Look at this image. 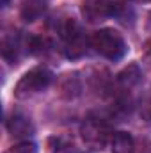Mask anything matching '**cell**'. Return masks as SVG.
Returning <instances> with one entry per match:
<instances>
[{
	"mask_svg": "<svg viewBox=\"0 0 151 153\" xmlns=\"http://www.w3.org/2000/svg\"><path fill=\"white\" fill-rule=\"evenodd\" d=\"M91 45L100 55H103L105 59H110V61H119L126 53L124 38L114 29H101V30L94 32Z\"/></svg>",
	"mask_w": 151,
	"mask_h": 153,
	"instance_id": "cell-1",
	"label": "cell"
},
{
	"mask_svg": "<svg viewBox=\"0 0 151 153\" xmlns=\"http://www.w3.org/2000/svg\"><path fill=\"white\" fill-rule=\"evenodd\" d=\"M52 78H53V75L46 68H34L18 80V84L14 87V96L20 100L30 98L41 91H44L52 84Z\"/></svg>",
	"mask_w": 151,
	"mask_h": 153,
	"instance_id": "cell-2",
	"label": "cell"
},
{
	"mask_svg": "<svg viewBox=\"0 0 151 153\" xmlns=\"http://www.w3.org/2000/svg\"><path fill=\"white\" fill-rule=\"evenodd\" d=\"M62 39H64V52L70 59H78L85 53V46H87V39L84 36L82 29L78 27V23L73 20H68L64 23V27L61 29Z\"/></svg>",
	"mask_w": 151,
	"mask_h": 153,
	"instance_id": "cell-3",
	"label": "cell"
},
{
	"mask_svg": "<svg viewBox=\"0 0 151 153\" xmlns=\"http://www.w3.org/2000/svg\"><path fill=\"white\" fill-rule=\"evenodd\" d=\"M80 134H82V141H84L91 150L101 152L103 146L107 144L109 130H107L105 123H103L101 119H98V117H87V119L82 123Z\"/></svg>",
	"mask_w": 151,
	"mask_h": 153,
	"instance_id": "cell-4",
	"label": "cell"
},
{
	"mask_svg": "<svg viewBox=\"0 0 151 153\" xmlns=\"http://www.w3.org/2000/svg\"><path fill=\"white\" fill-rule=\"evenodd\" d=\"M115 4L112 0H84L82 2V14L89 23L103 22L105 18L114 16Z\"/></svg>",
	"mask_w": 151,
	"mask_h": 153,
	"instance_id": "cell-5",
	"label": "cell"
},
{
	"mask_svg": "<svg viewBox=\"0 0 151 153\" xmlns=\"http://www.w3.org/2000/svg\"><path fill=\"white\" fill-rule=\"evenodd\" d=\"M48 9V0H27L21 7V18L25 22L39 20Z\"/></svg>",
	"mask_w": 151,
	"mask_h": 153,
	"instance_id": "cell-6",
	"label": "cell"
},
{
	"mask_svg": "<svg viewBox=\"0 0 151 153\" xmlns=\"http://www.w3.org/2000/svg\"><path fill=\"white\" fill-rule=\"evenodd\" d=\"M7 128L13 135L16 137H21V135H29L32 132V125L30 121L21 114H14L9 121H7Z\"/></svg>",
	"mask_w": 151,
	"mask_h": 153,
	"instance_id": "cell-7",
	"label": "cell"
},
{
	"mask_svg": "<svg viewBox=\"0 0 151 153\" xmlns=\"http://www.w3.org/2000/svg\"><path fill=\"white\" fill-rule=\"evenodd\" d=\"M112 153H135L133 137L126 132H117L112 139Z\"/></svg>",
	"mask_w": 151,
	"mask_h": 153,
	"instance_id": "cell-8",
	"label": "cell"
},
{
	"mask_svg": "<svg viewBox=\"0 0 151 153\" xmlns=\"http://www.w3.org/2000/svg\"><path fill=\"white\" fill-rule=\"evenodd\" d=\"M117 80H119V84H121L123 87L130 89V87H133V85L141 80V71H139V68H137L135 64H130L126 70H123V71L119 73Z\"/></svg>",
	"mask_w": 151,
	"mask_h": 153,
	"instance_id": "cell-9",
	"label": "cell"
},
{
	"mask_svg": "<svg viewBox=\"0 0 151 153\" xmlns=\"http://www.w3.org/2000/svg\"><path fill=\"white\" fill-rule=\"evenodd\" d=\"M61 89H62L64 96H68V98H75L76 94L80 93V80L76 78L75 73H73V75H66L64 76V80H62Z\"/></svg>",
	"mask_w": 151,
	"mask_h": 153,
	"instance_id": "cell-10",
	"label": "cell"
},
{
	"mask_svg": "<svg viewBox=\"0 0 151 153\" xmlns=\"http://www.w3.org/2000/svg\"><path fill=\"white\" fill-rule=\"evenodd\" d=\"M18 50H20V41L18 36H11V38L4 39V48H2V53L7 61H16L18 57Z\"/></svg>",
	"mask_w": 151,
	"mask_h": 153,
	"instance_id": "cell-11",
	"label": "cell"
},
{
	"mask_svg": "<svg viewBox=\"0 0 151 153\" xmlns=\"http://www.w3.org/2000/svg\"><path fill=\"white\" fill-rule=\"evenodd\" d=\"M7 153H38V146H36L34 143L25 141V143L14 144V146H13V148H11Z\"/></svg>",
	"mask_w": 151,
	"mask_h": 153,
	"instance_id": "cell-12",
	"label": "cell"
},
{
	"mask_svg": "<svg viewBox=\"0 0 151 153\" xmlns=\"http://www.w3.org/2000/svg\"><path fill=\"white\" fill-rule=\"evenodd\" d=\"M142 116L148 119V121H151V96H148L146 98V102H144V105H142Z\"/></svg>",
	"mask_w": 151,
	"mask_h": 153,
	"instance_id": "cell-13",
	"label": "cell"
},
{
	"mask_svg": "<svg viewBox=\"0 0 151 153\" xmlns=\"http://www.w3.org/2000/svg\"><path fill=\"white\" fill-rule=\"evenodd\" d=\"M146 52H148V53L151 55V39L148 41V43H146Z\"/></svg>",
	"mask_w": 151,
	"mask_h": 153,
	"instance_id": "cell-14",
	"label": "cell"
},
{
	"mask_svg": "<svg viewBox=\"0 0 151 153\" xmlns=\"http://www.w3.org/2000/svg\"><path fill=\"white\" fill-rule=\"evenodd\" d=\"M135 2H146V4H148V2H151V0H135Z\"/></svg>",
	"mask_w": 151,
	"mask_h": 153,
	"instance_id": "cell-15",
	"label": "cell"
}]
</instances>
